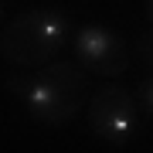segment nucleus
<instances>
[{"label": "nucleus", "mask_w": 153, "mask_h": 153, "mask_svg": "<svg viewBox=\"0 0 153 153\" xmlns=\"http://www.w3.org/2000/svg\"><path fill=\"white\" fill-rule=\"evenodd\" d=\"M14 99H21L27 116L41 126H65L88 102V71L75 61H48L31 75L7 78Z\"/></svg>", "instance_id": "obj_1"}, {"label": "nucleus", "mask_w": 153, "mask_h": 153, "mask_svg": "<svg viewBox=\"0 0 153 153\" xmlns=\"http://www.w3.org/2000/svg\"><path fill=\"white\" fill-rule=\"evenodd\" d=\"M71 21L55 7L17 14L0 31V58L14 68H41L58 58V51L68 44Z\"/></svg>", "instance_id": "obj_2"}, {"label": "nucleus", "mask_w": 153, "mask_h": 153, "mask_svg": "<svg viewBox=\"0 0 153 153\" xmlns=\"http://www.w3.org/2000/svg\"><path fill=\"white\" fill-rule=\"evenodd\" d=\"M85 119H88L92 136H99L109 146H126L140 129V102L116 78H109L102 88L88 92Z\"/></svg>", "instance_id": "obj_3"}, {"label": "nucleus", "mask_w": 153, "mask_h": 153, "mask_svg": "<svg viewBox=\"0 0 153 153\" xmlns=\"http://www.w3.org/2000/svg\"><path fill=\"white\" fill-rule=\"evenodd\" d=\"M75 61L82 65L88 75L99 78H119L129 71V44H126L112 27H102V24H88V27H78L75 34Z\"/></svg>", "instance_id": "obj_4"}, {"label": "nucleus", "mask_w": 153, "mask_h": 153, "mask_svg": "<svg viewBox=\"0 0 153 153\" xmlns=\"http://www.w3.org/2000/svg\"><path fill=\"white\" fill-rule=\"evenodd\" d=\"M133 51H136V61L153 75V31L140 34V38H136V48H133Z\"/></svg>", "instance_id": "obj_5"}, {"label": "nucleus", "mask_w": 153, "mask_h": 153, "mask_svg": "<svg viewBox=\"0 0 153 153\" xmlns=\"http://www.w3.org/2000/svg\"><path fill=\"white\" fill-rule=\"evenodd\" d=\"M133 95H136L140 109L146 112V116H153V75H146V78H143V82L136 85V92H133Z\"/></svg>", "instance_id": "obj_6"}, {"label": "nucleus", "mask_w": 153, "mask_h": 153, "mask_svg": "<svg viewBox=\"0 0 153 153\" xmlns=\"http://www.w3.org/2000/svg\"><path fill=\"white\" fill-rule=\"evenodd\" d=\"M146 17H150V24H153V0H146Z\"/></svg>", "instance_id": "obj_7"}, {"label": "nucleus", "mask_w": 153, "mask_h": 153, "mask_svg": "<svg viewBox=\"0 0 153 153\" xmlns=\"http://www.w3.org/2000/svg\"><path fill=\"white\" fill-rule=\"evenodd\" d=\"M0 14H4V0H0Z\"/></svg>", "instance_id": "obj_8"}]
</instances>
